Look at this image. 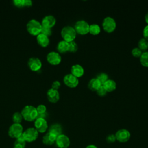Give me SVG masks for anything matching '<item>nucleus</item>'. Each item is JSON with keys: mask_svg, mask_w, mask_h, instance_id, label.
Returning <instances> with one entry per match:
<instances>
[{"mask_svg": "<svg viewBox=\"0 0 148 148\" xmlns=\"http://www.w3.org/2000/svg\"><path fill=\"white\" fill-rule=\"evenodd\" d=\"M21 113L23 119L28 121L35 120L38 116L36 108L32 105H26L22 109Z\"/></svg>", "mask_w": 148, "mask_h": 148, "instance_id": "nucleus-1", "label": "nucleus"}, {"mask_svg": "<svg viewBox=\"0 0 148 148\" xmlns=\"http://www.w3.org/2000/svg\"><path fill=\"white\" fill-rule=\"evenodd\" d=\"M61 35L64 40L67 42H70L74 41L75 39L76 36V32L73 27L67 25L62 28Z\"/></svg>", "mask_w": 148, "mask_h": 148, "instance_id": "nucleus-2", "label": "nucleus"}, {"mask_svg": "<svg viewBox=\"0 0 148 148\" xmlns=\"http://www.w3.org/2000/svg\"><path fill=\"white\" fill-rule=\"evenodd\" d=\"M28 32L32 35H38L41 32L42 24L36 19H31L28 21L26 25Z\"/></svg>", "mask_w": 148, "mask_h": 148, "instance_id": "nucleus-3", "label": "nucleus"}, {"mask_svg": "<svg viewBox=\"0 0 148 148\" xmlns=\"http://www.w3.org/2000/svg\"><path fill=\"white\" fill-rule=\"evenodd\" d=\"M23 133V127L21 124H12L8 130V135L12 138L17 139Z\"/></svg>", "mask_w": 148, "mask_h": 148, "instance_id": "nucleus-4", "label": "nucleus"}, {"mask_svg": "<svg viewBox=\"0 0 148 148\" xmlns=\"http://www.w3.org/2000/svg\"><path fill=\"white\" fill-rule=\"evenodd\" d=\"M103 29L108 33L113 32L116 28V22L115 20L110 16L106 17L102 23Z\"/></svg>", "mask_w": 148, "mask_h": 148, "instance_id": "nucleus-5", "label": "nucleus"}, {"mask_svg": "<svg viewBox=\"0 0 148 148\" xmlns=\"http://www.w3.org/2000/svg\"><path fill=\"white\" fill-rule=\"evenodd\" d=\"M89 24L85 20H80L75 23L74 28L76 33L80 35H86L89 33Z\"/></svg>", "mask_w": 148, "mask_h": 148, "instance_id": "nucleus-6", "label": "nucleus"}, {"mask_svg": "<svg viewBox=\"0 0 148 148\" xmlns=\"http://www.w3.org/2000/svg\"><path fill=\"white\" fill-rule=\"evenodd\" d=\"M23 136L25 142H32L38 138V132L35 128H28L23 132Z\"/></svg>", "mask_w": 148, "mask_h": 148, "instance_id": "nucleus-7", "label": "nucleus"}, {"mask_svg": "<svg viewBox=\"0 0 148 148\" xmlns=\"http://www.w3.org/2000/svg\"><path fill=\"white\" fill-rule=\"evenodd\" d=\"M116 140L119 142L125 143L129 140L131 137L130 131L126 129H121L118 130L115 134Z\"/></svg>", "mask_w": 148, "mask_h": 148, "instance_id": "nucleus-8", "label": "nucleus"}, {"mask_svg": "<svg viewBox=\"0 0 148 148\" xmlns=\"http://www.w3.org/2000/svg\"><path fill=\"white\" fill-rule=\"evenodd\" d=\"M35 128L38 132L43 133L46 131L48 128L47 121L45 119L37 117L34 122Z\"/></svg>", "mask_w": 148, "mask_h": 148, "instance_id": "nucleus-9", "label": "nucleus"}, {"mask_svg": "<svg viewBox=\"0 0 148 148\" xmlns=\"http://www.w3.org/2000/svg\"><path fill=\"white\" fill-rule=\"evenodd\" d=\"M64 84L70 88H75L79 84V79L71 73L66 74L63 79Z\"/></svg>", "mask_w": 148, "mask_h": 148, "instance_id": "nucleus-10", "label": "nucleus"}, {"mask_svg": "<svg viewBox=\"0 0 148 148\" xmlns=\"http://www.w3.org/2000/svg\"><path fill=\"white\" fill-rule=\"evenodd\" d=\"M47 61L51 65H58L61 61V57L60 54L56 51H50L46 56Z\"/></svg>", "mask_w": 148, "mask_h": 148, "instance_id": "nucleus-11", "label": "nucleus"}, {"mask_svg": "<svg viewBox=\"0 0 148 148\" xmlns=\"http://www.w3.org/2000/svg\"><path fill=\"white\" fill-rule=\"evenodd\" d=\"M56 143L59 148H68L70 145V140L66 135L62 134L57 137Z\"/></svg>", "mask_w": 148, "mask_h": 148, "instance_id": "nucleus-12", "label": "nucleus"}, {"mask_svg": "<svg viewBox=\"0 0 148 148\" xmlns=\"http://www.w3.org/2000/svg\"><path fill=\"white\" fill-rule=\"evenodd\" d=\"M42 62L39 58L31 57L28 61V65L32 71H37L42 67Z\"/></svg>", "mask_w": 148, "mask_h": 148, "instance_id": "nucleus-13", "label": "nucleus"}, {"mask_svg": "<svg viewBox=\"0 0 148 148\" xmlns=\"http://www.w3.org/2000/svg\"><path fill=\"white\" fill-rule=\"evenodd\" d=\"M56 23V18L52 15H47L45 16L42 20L41 24L42 26L51 28Z\"/></svg>", "mask_w": 148, "mask_h": 148, "instance_id": "nucleus-14", "label": "nucleus"}, {"mask_svg": "<svg viewBox=\"0 0 148 148\" xmlns=\"http://www.w3.org/2000/svg\"><path fill=\"white\" fill-rule=\"evenodd\" d=\"M47 97L48 100L52 103H56L60 99V94L58 90L50 88L47 91Z\"/></svg>", "mask_w": 148, "mask_h": 148, "instance_id": "nucleus-15", "label": "nucleus"}, {"mask_svg": "<svg viewBox=\"0 0 148 148\" xmlns=\"http://www.w3.org/2000/svg\"><path fill=\"white\" fill-rule=\"evenodd\" d=\"M71 74L77 78L82 77L84 73V68L79 64H75L72 65L71 69Z\"/></svg>", "mask_w": 148, "mask_h": 148, "instance_id": "nucleus-16", "label": "nucleus"}, {"mask_svg": "<svg viewBox=\"0 0 148 148\" xmlns=\"http://www.w3.org/2000/svg\"><path fill=\"white\" fill-rule=\"evenodd\" d=\"M57 137V136H56L55 135L48 132L43 137V143L46 145H52L56 142Z\"/></svg>", "mask_w": 148, "mask_h": 148, "instance_id": "nucleus-17", "label": "nucleus"}, {"mask_svg": "<svg viewBox=\"0 0 148 148\" xmlns=\"http://www.w3.org/2000/svg\"><path fill=\"white\" fill-rule=\"evenodd\" d=\"M36 40H37L38 43L40 46H41L42 47H43L47 46L50 42L49 37L42 33H40L39 34H38L37 35Z\"/></svg>", "mask_w": 148, "mask_h": 148, "instance_id": "nucleus-18", "label": "nucleus"}, {"mask_svg": "<svg viewBox=\"0 0 148 148\" xmlns=\"http://www.w3.org/2000/svg\"><path fill=\"white\" fill-rule=\"evenodd\" d=\"M102 85L108 92H110L114 91L117 87L116 82L112 79H109L106 82H105Z\"/></svg>", "mask_w": 148, "mask_h": 148, "instance_id": "nucleus-19", "label": "nucleus"}, {"mask_svg": "<svg viewBox=\"0 0 148 148\" xmlns=\"http://www.w3.org/2000/svg\"><path fill=\"white\" fill-rule=\"evenodd\" d=\"M101 86V83L97 78L91 79L88 83V88L93 91H96Z\"/></svg>", "mask_w": 148, "mask_h": 148, "instance_id": "nucleus-20", "label": "nucleus"}, {"mask_svg": "<svg viewBox=\"0 0 148 148\" xmlns=\"http://www.w3.org/2000/svg\"><path fill=\"white\" fill-rule=\"evenodd\" d=\"M62 127L59 124H54L51 125L49 129V132L57 136L62 134Z\"/></svg>", "mask_w": 148, "mask_h": 148, "instance_id": "nucleus-21", "label": "nucleus"}, {"mask_svg": "<svg viewBox=\"0 0 148 148\" xmlns=\"http://www.w3.org/2000/svg\"><path fill=\"white\" fill-rule=\"evenodd\" d=\"M57 50L61 53H64L68 51V42L62 40H60L57 46Z\"/></svg>", "mask_w": 148, "mask_h": 148, "instance_id": "nucleus-22", "label": "nucleus"}, {"mask_svg": "<svg viewBox=\"0 0 148 148\" xmlns=\"http://www.w3.org/2000/svg\"><path fill=\"white\" fill-rule=\"evenodd\" d=\"M26 142L25 141L23 134L16 139L14 143V148H25Z\"/></svg>", "mask_w": 148, "mask_h": 148, "instance_id": "nucleus-23", "label": "nucleus"}, {"mask_svg": "<svg viewBox=\"0 0 148 148\" xmlns=\"http://www.w3.org/2000/svg\"><path fill=\"white\" fill-rule=\"evenodd\" d=\"M101 32V27L97 24H92L89 27V33L93 35H97Z\"/></svg>", "mask_w": 148, "mask_h": 148, "instance_id": "nucleus-24", "label": "nucleus"}, {"mask_svg": "<svg viewBox=\"0 0 148 148\" xmlns=\"http://www.w3.org/2000/svg\"><path fill=\"white\" fill-rule=\"evenodd\" d=\"M138 48L143 52L146 51L148 49V40L145 38H141L138 42Z\"/></svg>", "mask_w": 148, "mask_h": 148, "instance_id": "nucleus-25", "label": "nucleus"}, {"mask_svg": "<svg viewBox=\"0 0 148 148\" xmlns=\"http://www.w3.org/2000/svg\"><path fill=\"white\" fill-rule=\"evenodd\" d=\"M139 58L141 65L145 67H148V51L142 52Z\"/></svg>", "mask_w": 148, "mask_h": 148, "instance_id": "nucleus-26", "label": "nucleus"}, {"mask_svg": "<svg viewBox=\"0 0 148 148\" xmlns=\"http://www.w3.org/2000/svg\"><path fill=\"white\" fill-rule=\"evenodd\" d=\"M98 80L99 82L101 83V84L102 85L105 82H106L108 79H109V77H108V75L106 73H104V72H101L100 73H99L97 77H96Z\"/></svg>", "mask_w": 148, "mask_h": 148, "instance_id": "nucleus-27", "label": "nucleus"}, {"mask_svg": "<svg viewBox=\"0 0 148 148\" xmlns=\"http://www.w3.org/2000/svg\"><path fill=\"white\" fill-rule=\"evenodd\" d=\"M23 116L21 113L16 112L15 113H14V114H13L12 116V120L14 122V123H18L20 124V123L22 121L23 119Z\"/></svg>", "mask_w": 148, "mask_h": 148, "instance_id": "nucleus-28", "label": "nucleus"}, {"mask_svg": "<svg viewBox=\"0 0 148 148\" xmlns=\"http://www.w3.org/2000/svg\"><path fill=\"white\" fill-rule=\"evenodd\" d=\"M78 46L77 43L74 41L68 42V51L71 53H75L77 51Z\"/></svg>", "mask_w": 148, "mask_h": 148, "instance_id": "nucleus-29", "label": "nucleus"}, {"mask_svg": "<svg viewBox=\"0 0 148 148\" xmlns=\"http://www.w3.org/2000/svg\"><path fill=\"white\" fill-rule=\"evenodd\" d=\"M131 53L132 54V56L135 57H136V58H138V57H140L142 53V51L138 48V47H134L132 51H131Z\"/></svg>", "mask_w": 148, "mask_h": 148, "instance_id": "nucleus-30", "label": "nucleus"}, {"mask_svg": "<svg viewBox=\"0 0 148 148\" xmlns=\"http://www.w3.org/2000/svg\"><path fill=\"white\" fill-rule=\"evenodd\" d=\"M40 33L46 35V36H49L51 35L52 34V30L51 28H47V27H45L42 25V29H41V32Z\"/></svg>", "mask_w": 148, "mask_h": 148, "instance_id": "nucleus-31", "label": "nucleus"}, {"mask_svg": "<svg viewBox=\"0 0 148 148\" xmlns=\"http://www.w3.org/2000/svg\"><path fill=\"white\" fill-rule=\"evenodd\" d=\"M36 108L38 114H43V113H46V107L45 105L40 104Z\"/></svg>", "mask_w": 148, "mask_h": 148, "instance_id": "nucleus-32", "label": "nucleus"}, {"mask_svg": "<svg viewBox=\"0 0 148 148\" xmlns=\"http://www.w3.org/2000/svg\"><path fill=\"white\" fill-rule=\"evenodd\" d=\"M96 92H97V94L99 96H100V97H103V96L106 95V94H107V92H108L106 91V90H105V88L103 87V85H102V86L96 91Z\"/></svg>", "mask_w": 148, "mask_h": 148, "instance_id": "nucleus-33", "label": "nucleus"}, {"mask_svg": "<svg viewBox=\"0 0 148 148\" xmlns=\"http://www.w3.org/2000/svg\"><path fill=\"white\" fill-rule=\"evenodd\" d=\"M106 139L108 143H113L116 140L115 135H113V134H110L107 136Z\"/></svg>", "mask_w": 148, "mask_h": 148, "instance_id": "nucleus-34", "label": "nucleus"}, {"mask_svg": "<svg viewBox=\"0 0 148 148\" xmlns=\"http://www.w3.org/2000/svg\"><path fill=\"white\" fill-rule=\"evenodd\" d=\"M60 86H61V83L58 80H55L51 84V88L58 90V88L60 87Z\"/></svg>", "mask_w": 148, "mask_h": 148, "instance_id": "nucleus-35", "label": "nucleus"}, {"mask_svg": "<svg viewBox=\"0 0 148 148\" xmlns=\"http://www.w3.org/2000/svg\"><path fill=\"white\" fill-rule=\"evenodd\" d=\"M14 5L18 7L24 6V0H14L13 1Z\"/></svg>", "mask_w": 148, "mask_h": 148, "instance_id": "nucleus-36", "label": "nucleus"}, {"mask_svg": "<svg viewBox=\"0 0 148 148\" xmlns=\"http://www.w3.org/2000/svg\"><path fill=\"white\" fill-rule=\"evenodd\" d=\"M143 38L148 40V25H146L143 29Z\"/></svg>", "mask_w": 148, "mask_h": 148, "instance_id": "nucleus-37", "label": "nucleus"}, {"mask_svg": "<svg viewBox=\"0 0 148 148\" xmlns=\"http://www.w3.org/2000/svg\"><path fill=\"white\" fill-rule=\"evenodd\" d=\"M32 2L31 0H24V6H31Z\"/></svg>", "mask_w": 148, "mask_h": 148, "instance_id": "nucleus-38", "label": "nucleus"}, {"mask_svg": "<svg viewBox=\"0 0 148 148\" xmlns=\"http://www.w3.org/2000/svg\"><path fill=\"white\" fill-rule=\"evenodd\" d=\"M86 148H98V147L94 145H89Z\"/></svg>", "mask_w": 148, "mask_h": 148, "instance_id": "nucleus-39", "label": "nucleus"}, {"mask_svg": "<svg viewBox=\"0 0 148 148\" xmlns=\"http://www.w3.org/2000/svg\"><path fill=\"white\" fill-rule=\"evenodd\" d=\"M145 19L146 23L147 24V25H148V12L146 14L145 17Z\"/></svg>", "mask_w": 148, "mask_h": 148, "instance_id": "nucleus-40", "label": "nucleus"}]
</instances>
